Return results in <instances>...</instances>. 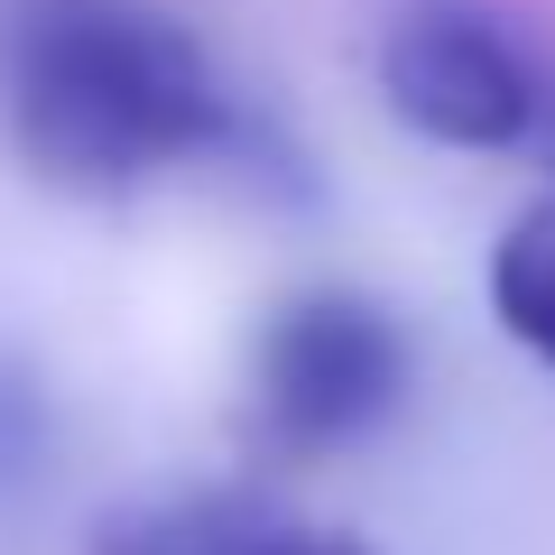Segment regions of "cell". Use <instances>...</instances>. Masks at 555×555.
<instances>
[{
  "mask_svg": "<svg viewBox=\"0 0 555 555\" xmlns=\"http://www.w3.org/2000/svg\"><path fill=\"white\" fill-rule=\"evenodd\" d=\"M0 102L20 158L75 195H130L241 139L214 56L149 0H28L0 47Z\"/></svg>",
  "mask_w": 555,
  "mask_h": 555,
  "instance_id": "6da1fadb",
  "label": "cell"
},
{
  "mask_svg": "<svg viewBox=\"0 0 555 555\" xmlns=\"http://www.w3.org/2000/svg\"><path fill=\"white\" fill-rule=\"evenodd\" d=\"M379 93L436 149H518L546 112V83L518 38L463 0H416L379 47Z\"/></svg>",
  "mask_w": 555,
  "mask_h": 555,
  "instance_id": "3957f363",
  "label": "cell"
},
{
  "mask_svg": "<svg viewBox=\"0 0 555 555\" xmlns=\"http://www.w3.org/2000/svg\"><path fill=\"white\" fill-rule=\"evenodd\" d=\"M491 306H500V324H509V343H528V352L555 371V195L528 204V214L500 232Z\"/></svg>",
  "mask_w": 555,
  "mask_h": 555,
  "instance_id": "5b68a950",
  "label": "cell"
},
{
  "mask_svg": "<svg viewBox=\"0 0 555 555\" xmlns=\"http://www.w3.org/2000/svg\"><path fill=\"white\" fill-rule=\"evenodd\" d=\"M408 389V343L379 315L371 297H297L278 306L269 334H259V436L278 454H334V444H361L379 416Z\"/></svg>",
  "mask_w": 555,
  "mask_h": 555,
  "instance_id": "7a4b0ae2",
  "label": "cell"
},
{
  "mask_svg": "<svg viewBox=\"0 0 555 555\" xmlns=\"http://www.w3.org/2000/svg\"><path fill=\"white\" fill-rule=\"evenodd\" d=\"M93 555H371V546L250 491H185V500L120 509L93 537Z\"/></svg>",
  "mask_w": 555,
  "mask_h": 555,
  "instance_id": "277c9868",
  "label": "cell"
}]
</instances>
